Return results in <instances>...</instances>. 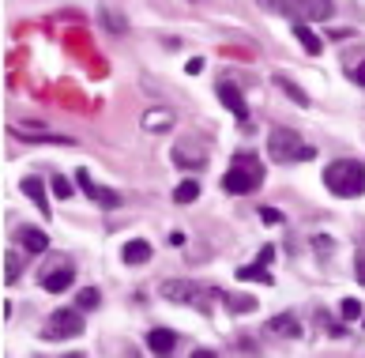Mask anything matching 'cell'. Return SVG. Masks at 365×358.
Here are the masks:
<instances>
[{"instance_id": "1", "label": "cell", "mask_w": 365, "mask_h": 358, "mask_svg": "<svg viewBox=\"0 0 365 358\" xmlns=\"http://www.w3.org/2000/svg\"><path fill=\"white\" fill-rule=\"evenodd\" d=\"M324 185L335 197H361L365 192V166L354 159H339L324 170Z\"/></svg>"}, {"instance_id": "2", "label": "cell", "mask_w": 365, "mask_h": 358, "mask_svg": "<svg viewBox=\"0 0 365 358\" xmlns=\"http://www.w3.org/2000/svg\"><path fill=\"white\" fill-rule=\"evenodd\" d=\"M226 192H234V197H249V192H256L264 185V166L256 155H237L230 162L226 178H223Z\"/></svg>"}, {"instance_id": "3", "label": "cell", "mask_w": 365, "mask_h": 358, "mask_svg": "<svg viewBox=\"0 0 365 358\" xmlns=\"http://www.w3.org/2000/svg\"><path fill=\"white\" fill-rule=\"evenodd\" d=\"M268 155L275 162H309V159H316V147H309L297 132H290V128H271Z\"/></svg>"}, {"instance_id": "4", "label": "cell", "mask_w": 365, "mask_h": 358, "mask_svg": "<svg viewBox=\"0 0 365 358\" xmlns=\"http://www.w3.org/2000/svg\"><path fill=\"white\" fill-rule=\"evenodd\" d=\"M275 12L290 16L294 23H320V19H331V0H264Z\"/></svg>"}, {"instance_id": "5", "label": "cell", "mask_w": 365, "mask_h": 358, "mask_svg": "<svg viewBox=\"0 0 365 358\" xmlns=\"http://www.w3.org/2000/svg\"><path fill=\"white\" fill-rule=\"evenodd\" d=\"M75 181H80V189L91 197L94 204H102V208H120V192H113V189H106V185H98V181L91 178L87 170H80L75 173Z\"/></svg>"}, {"instance_id": "6", "label": "cell", "mask_w": 365, "mask_h": 358, "mask_svg": "<svg viewBox=\"0 0 365 358\" xmlns=\"http://www.w3.org/2000/svg\"><path fill=\"white\" fill-rule=\"evenodd\" d=\"M83 332V321H80V313H72V309H61V313H53L49 317V340H61V335H80Z\"/></svg>"}, {"instance_id": "7", "label": "cell", "mask_w": 365, "mask_h": 358, "mask_svg": "<svg viewBox=\"0 0 365 358\" xmlns=\"http://www.w3.org/2000/svg\"><path fill=\"white\" fill-rule=\"evenodd\" d=\"M72 279H75L72 264H68V260H57V264H53L46 276H42V287H46L49 295H61V290H68V287H72Z\"/></svg>"}, {"instance_id": "8", "label": "cell", "mask_w": 365, "mask_h": 358, "mask_svg": "<svg viewBox=\"0 0 365 358\" xmlns=\"http://www.w3.org/2000/svg\"><path fill=\"white\" fill-rule=\"evenodd\" d=\"M218 102H223L234 117H241V121L249 117V106H245V99H241V91L234 83H218Z\"/></svg>"}, {"instance_id": "9", "label": "cell", "mask_w": 365, "mask_h": 358, "mask_svg": "<svg viewBox=\"0 0 365 358\" xmlns=\"http://www.w3.org/2000/svg\"><path fill=\"white\" fill-rule=\"evenodd\" d=\"M170 155H173V162H177V166H189V170H200L204 162H207V155H204V151L196 147V144H185V140H181V144H177L173 151H170Z\"/></svg>"}, {"instance_id": "10", "label": "cell", "mask_w": 365, "mask_h": 358, "mask_svg": "<svg viewBox=\"0 0 365 358\" xmlns=\"http://www.w3.org/2000/svg\"><path fill=\"white\" fill-rule=\"evenodd\" d=\"M19 245L27 249V253H46L49 249V234L46 230H35V226H19Z\"/></svg>"}, {"instance_id": "11", "label": "cell", "mask_w": 365, "mask_h": 358, "mask_svg": "<svg viewBox=\"0 0 365 358\" xmlns=\"http://www.w3.org/2000/svg\"><path fill=\"white\" fill-rule=\"evenodd\" d=\"M120 260H125V264H147L151 245L143 242V237H132V242H125V249H120Z\"/></svg>"}, {"instance_id": "12", "label": "cell", "mask_w": 365, "mask_h": 358, "mask_svg": "<svg viewBox=\"0 0 365 358\" xmlns=\"http://www.w3.org/2000/svg\"><path fill=\"white\" fill-rule=\"evenodd\" d=\"M147 347H151L154 354H170L173 347H177V335L170 328H151L147 332Z\"/></svg>"}, {"instance_id": "13", "label": "cell", "mask_w": 365, "mask_h": 358, "mask_svg": "<svg viewBox=\"0 0 365 358\" xmlns=\"http://www.w3.org/2000/svg\"><path fill=\"white\" fill-rule=\"evenodd\" d=\"M23 192L30 200H35V208L42 211V215H49L53 208H49V200H46V185H42L38 178H23Z\"/></svg>"}, {"instance_id": "14", "label": "cell", "mask_w": 365, "mask_h": 358, "mask_svg": "<svg viewBox=\"0 0 365 358\" xmlns=\"http://www.w3.org/2000/svg\"><path fill=\"white\" fill-rule=\"evenodd\" d=\"M237 279H241V283H264V287H271V283H275L271 272H264L260 260H256V264H241V268H237Z\"/></svg>"}, {"instance_id": "15", "label": "cell", "mask_w": 365, "mask_h": 358, "mask_svg": "<svg viewBox=\"0 0 365 358\" xmlns=\"http://www.w3.org/2000/svg\"><path fill=\"white\" fill-rule=\"evenodd\" d=\"M143 128H147V132H166V128H173V113L170 110H147L143 113Z\"/></svg>"}, {"instance_id": "16", "label": "cell", "mask_w": 365, "mask_h": 358, "mask_svg": "<svg viewBox=\"0 0 365 358\" xmlns=\"http://www.w3.org/2000/svg\"><path fill=\"white\" fill-rule=\"evenodd\" d=\"M268 328L275 332V335H286V340H297L302 335V328H297V317L294 313H283V317H271V324Z\"/></svg>"}, {"instance_id": "17", "label": "cell", "mask_w": 365, "mask_h": 358, "mask_svg": "<svg viewBox=\"0 0 365 358\" xmlns=\"http://www.w3.org/2000/svg\"><path fill=\"white\" fill-rule=\"evenodd\" d=\"M162 295L170 302H196V287L192 283H177V279H170V283L162 287Z\"/></svg>"}, {"instance_id": "18", "label": "cell", "mask_w": 365, "mask_h": 358, "mask_svg": "<svg viewBox=\"0 0 365 358\" xmlns=\"http://www.w3.org/2000/svg\"><path fill=\"white\" fill-rule=\"evenodd\" d=\"M226 306H230V313H252V309H256V298H249V295H226Z\"/></svg>"}, {"instance_id": "19", "label": "cell", "mask_w": 365, "mask_h": 358, "mask_svg": "<svg viewBox=\"0 0 365 358\" xmlns=\"http://www.w3.org/2000/svg\"><path fill=\"white\" fill-rule=\"evenodd\" d=\"M196 197H200V185H196V181H181V185L173 189V200L177 204H192Z\"/></svg>"}, {"instance_id": "20", "label": "cell", "mask_w": 365, "mask_h": 358, "mask_svg": "<svg viewBox=\"0 0 365 358\" xmlns=\"http://www.w3.org/2000/svg\"><path fill=\"white\" fill-rule=\"evenodd\" d=\"M294 35H297V42H302V46H305L309 53H320V38H316L305 23H297V27H294Z\"/></svg>"}, {"instance_id": "21", "label": "cell", "mask_w": 365, "mask_h": 358, "mask_svg": "<svg viewBox=\"0 0 365 358\" xmlns=\"http://www.w3.org/2000/svg\"><path fill=\"white\" fill-rule=\"evenodd\" d=\"M19 272H23V260H19L16 253H8L4 257V283H16Z\"/></svg>"}, {"instance_id": "22", "label": "cell", "mask_w": 365, "mask_h": 358, "mask_svg": "<svg viewBox=\"0 0 365 358\" xmlns=\"http://www.w3.org/2000/svg\"><path fill=\"white\" fill-rule=\"evenodd\" d=\"M275 87H283V91L290 94V99H294L297 106H309V94H302V91H297V87H294L290 80H286V75H275Z\"/></svg>"}, {"instance_id": "23", "label": "cell", "mask_w": 365, "mask_h": 358, "mask_svg": "<svg viewBox=\"0 0 365 358\" xmlns=\"http://www.w3.org/2000/svg\"><path fill=\"white\" fill-rule=\"evenodd\" d=\"M98 302H102V295H98L94 287H83L80 290V309H98Z\"/></svg>"}, {"instance_id": "24", "label": "cell", "mask_w": 365, "mask_h": 358, "mask_svg": "<svg viewBox=\"0 0 365 358\" xmlns=\"http://www.w3.org/2000/svg\"><path fill=\"white\" fill-rule=\"evenodd\" d=\"M342 317H347V321H358L361 317V302L358 298H347V302H342Z\"/></svg>"}, {"instance_id": "25", "label": "cell", "mask_w": 365, "mask_h": 358, "mask_svg": "<svg viewBox=\"0 0 365 358\" xmlns=\"http://www.w3.org/2000/svg\"><path fill=\"white\" fill-rule=\"evenodd\" d=\"M102 16H106V23H109V30H113V35H120V30H125V27H128V23H125V19H120V16L113 12V8H106V12H102Z\"/></svg>"}, {"instance_id": "26", "label": "cell", "mask_w": 365, "mask_h": 358, "mask_svg": "<svg viewBox=\"0 0 365 358\" xmlns=\"http://www.w3.org/2000/svg\"><path fill=\"white\" fill-rule=\"evenodd\" d=\"M53 192H57L61 200H68L72 197V181L68 178H53Z\"/></svg>"}, {"instance_id": "27", "label": "cell", "mask_w": 365, "mask_h": 358, "mask_svg": "<svg viewBox=\"0 0 365 358\" xmlns=\"http://www.w3.org/2000/svg\"><path fill=\"white\" fill-rule=\"evenodd\" d=\"M260 215H264V223H283V215H279V211H271V208H264Z\"/></svg>"}, {"instance_id": "28", "label": "cell", "mask_w": 365, "mask_h": 358, "mask_svg": "<svg viewBox=\"0 0 365 358\" xmlns=\"http://www.w3.org/2000/svg\"><path fill=\"white\" fill-rule=\"evenodd\" d=\"M271 257H275V249H271V245H264V249H260V264H268Z\"/></svg>"}, {"instance_id": "29", "label": "cell", "mask_w": 365, "mask_h": 358, "mask_svg": "<svg viewBox=\"0 0 365 358\" xmlns=\"http://www.w3.org/2000/svg\"><path fill=\"white\" fill-rule=\"evenodd\" d=\"M354 80H358V83H361V87H365V61H361V64H358V68H354Z\"/></svg>"}, {"instance_id": "30", "label": "cell", "mask_w": 365, "mask_h": 358, "mask_svg": "<svg viewBox=\"0 0 365 358\" xmlns=\"http://www.w3.org/2000/svg\"><path fill=\"white\" fill-rule=\"evenodd\" d=\"M358 279H361V283H365V253L358 257Z\"/></svg>"}, {"instance_id": "31", "label": "cell", "mask_w": 365, "mask_h": 358, "mask_svg": "<svg viewBox=\"0 0 365 358\" xmlns=\"http://www.w3.org/2000/svg\"><path fill=\"white\" fill-rule=\"evenodd\" d=\"M192 358H218V354H215V351H196Z\"/></svg>"}, {"instance_id": "32", "label": "cell", "mask_w": 365, "mask_h": 358, "mask_svg": "<svg viewBox=\"0 0 365 358\" xmlns=\"http://www.w3.org/2000/svg\"><path fill=\"white\" fill-rule=\"evenodd\" d=\"M64 358H87V354H80V351H72V354H64Z\"/></svg>"}]
</instances>
